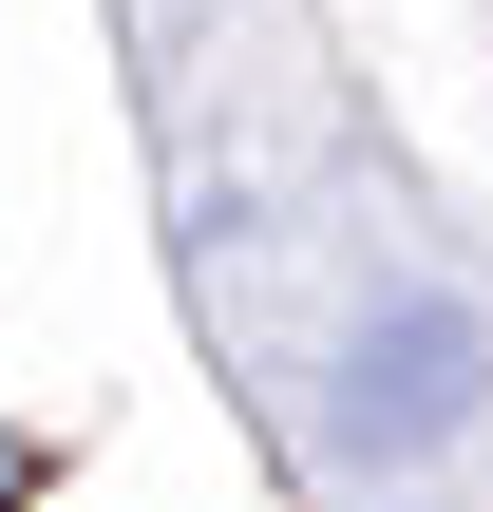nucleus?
<instances>
[{
	"label": "nucleus",
	"instance_id": "1",
	"mask_svg": "<svg viewBox=\"0 0 493 512\" xmlns=\"http://www.w3.org/2000/svg\"><path fill=\"white\" fill-rule=\"evenodd\" d=\"M493 418V323L456 285H418V304H380L361 342H342V399H323V456H361V475H399V456H437V437H475Z\"/></svg>",
	"mask_w": 493,
	"mask_h": 512
}]
</instances>
